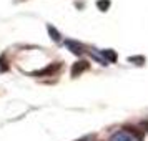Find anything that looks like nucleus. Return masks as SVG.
<instances>
[{
    "instance_id": "1",
    "label": "nucleus",
    "mask_w": 148,
    "mask_h": 141,
    "mask_svg": "<svg viewBox=\"0 0 148 141\" xmlns=\"http://www.w3.org/2000/svg\"><path fill=\"white\" fill-rule=\"evenodd\" d=\"M138 138L135 136L133 133H130L127 129H120L110 136V141H136Z\"/></svg>"
},
{
    "instance_id": "2",
    "label": "nucleus",
    "mask_w": 148,
    "mask_h": 141,
    "mask_svg": "<svg viewBox=\"0 0 148 141\" xmlns=\"http://www.w3.org/2000/svg\"><path fill=\"white\" fill-rule=\"evenodd\" d=\"M88 68V61H77L72 67V76H78Z\"/></svg>"
},
{
    "instance_id": "3",
    "label": "nucleus",
    "mask_w": 148,
    "mask_h": 141,
    "mask_svg": "<svg viewBox=\"0 0 148 141\" xmlns=\"http://www.w3.org/2000/svg\"><path fill=\"white\" fill-rule=\"evenodd\" d=\"M65 45H67L72 52H73L75 55H82L83 53V48H82V45H78V43H75V42H72V40H67L65 42Z\"/></svg>"
},
{
    "instance_id": "4",
    "label": "nucleus",
    "mask_w": 148,
    "mask_h": 141,
    "mask_svg": "<svg viewBox=\"0 0 148 141\" xmlns=\"http://www.w3.org/2000/svg\"><path fill=\"white\" fill-rule=\"evenodd\" d=\"M101 53H103V57H105V60L107 61H115L116 60V55H115L113 50H103Z\"/></svg>"
},
{
    "instance_id": "5",
    "label": "nucleus",
    "mask_w": 148,
    "mask_h": 141,
    "mask_svg": "<svg viewBox=\"0 0 148 141\" xmlns=\"http://www.w3.org/2000/svg\"><path fill=\"white\" fill-rule=\"evenodd\" d=\"M57 67H58V65H55V67H52V65H50V67L43 68L42 72H35L34 75H37V76H42V75H48V73H53L55 70H57Z\"/></svg>"
},
{
    "instance_id": "6",
    "label": "nucleus",
    "mask_w": 148,
    "mask_h": 141,
    "mask_svg": "<svg viewBox=\"0 0 148 141\" xmlns=\"http://www.w3.org/2000/svg\"><path fill=\"white\" fill-rule=\"evenodd\" d=\"M97 7L100 8L101 12H107L108 7H110V0H98L97 2Z\"/></svg>"
},
{
    "instance_id": "7",
    "label": "nucleus",
    "mask_w": 148,
    "mask_h": 141,
    "mask_svg": "<svg viewBox=\"0 0 148 141\" xmlns=\"http://www.w3.org/2000/svg\"><path fill=\"white\" fill-rule=\"evenodd\" d=\"M48 33H50V37H52V38H53L55 42L60 40V35H58V32H57V30H55V28L52 27V25H48Z\"/></svg>"
},
{
    "instance_id": "8",
    "label": "nucleus",
    "mask_w": 148,
    "mask_h": 141,
    "mask_svg": "<svg viewBox=\"0 0 148 141\" xmlns=\"http://www.w3.org/2000/svg\"><path fill=\"white\" fill-rule=\"evenodd\" d=\"M7 68H8L7 61H5V58H3V57H2V58H0V72H5Z\"/></svg>"
},
{
    "instance_id": "9",
    "label": "nucleus",
    "mask_w": 148,
    "mask_h": 141,
    "mask_svg": "<svg viewBox=\"0 0 148 141\" xmlns=\"http://www.w3.org/2000/svg\"><path fill=\"white\" fill-rule=\"evenodd\" d=\"M128 61H138V65H141V63L145 61V58H143V57H130Z\"/></svg>"
},
{
    "instance_id": "10",
    "label": "nucleus",
    "mask_w": 148,
    "mask_h": 141,
    "mask_svg": "<svg viewBox=\"0 0 148 141\" xmlns=\"http://www.w3.org/2000/svg\"><path fill=\"white\" fill-rule=\"evenodd\" d=\"M87 140H90V138H88V136H87V138H83V140H78V141H87Z\"/></svg>"
}]
</instances>
